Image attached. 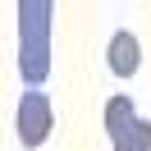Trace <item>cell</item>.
I'll return each instance as SVG.
<instances>
[{
    "mask_svg": "<svg viewBox=\"0 0 151 151\" xmlns=\"http://www.w3.org/2000/svg\"><path fill=\"white\" fill-rule=\"evenodd\" d=\"M105 64H110V73L114 78H133L142 69V41L133 37L128 28H119L110 37V46H105Z\"/></svg>",
    "mask_w": 151,
    "mask_h": 151,
    "instance_id": "obj_4",
    "label": "cell"
},
{
    "mask_svg": "<svg viewBox=\"0 0 151 151\" xmlns=\"http://www.w3.org/2000/svg\"><path fill=\"white\" fill-rule=\"evenodd\" d=\"M105 137H110V151H151V124L137 114V105L128 96H110L105 101Z\"/></svg>",
    "mask_w": 151,
    "mask_h": 151,
    "instance_id": "obj_2",
    "label": "cell"
},
{
    "mask_svg": "<svg viewBox=\"0 0 151 151\" xmlns=\"http://www.w3.org/2000/svg\"><path fill=\"white\" fill-rule=\"evenodd\" d=\"M55 128V105H50L46 92H23L19 96V110H14V133H19L23 147H41Z\"/></svg>",
    "mask_w": 151,
    "mask_h": 151,
    "instance_id": "obj_3",
    "label": "cell"
},
{
    "mask_svg": "<svg viewBox=\"0 0 151 151\" xmlns=\"http://www.w3.org/2000/svg\"><path fill=\"white\" fill-rule=\"evenodd\" d=\"M55 5L50 0H19V78L37 92L55 64Z\"/></svg>",
    "mask_w": 151,
    "mask_h": 151,
    "instance_id": "obj_1",
    "label": "cell"
}]
</instances>
